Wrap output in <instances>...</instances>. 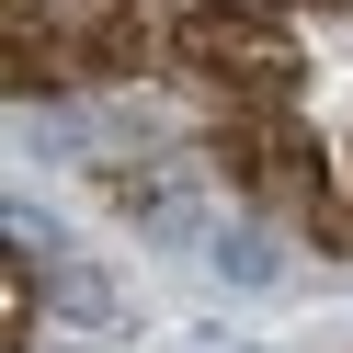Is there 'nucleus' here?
<instances>
[{
  "label": "nucleus",
  "mask_w": 353,
  "mask_h": 353,
  "mask_svg": "<svg viewBox=\"0 0 353 353\" xmlns=\"http://www.w3.org/2000/svg\"><path fill=\"white\" fill-rule=\"evenodd\" d=\"M194 262H205L228 296H274V285H285V262H296V228H274V216L228 205V216L205 228V251H194Z\"/></svg>",
  "instance_id": "nucleus-1"
}]
</instances>
